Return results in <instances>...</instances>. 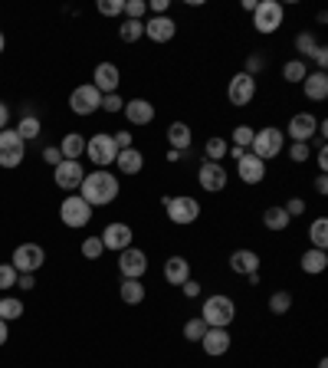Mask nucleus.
Returning a JSON list of instances; mask_svg holds the SVG:
<instances>
[{
  "instance_id": "1",
  "label": "nucleus",
  "mask_w": 328,
  "mask_h": 368,
  "mask_svg": "<svg viewBox=\"0 0 328 368\" xmlns=\"http://www.w3.org/2000/svg\"><path fill=\"white\" fill-rule=\"evenodd\" d=\"M119 191H122V184H119V174L109 168H95L92 174H85L83 184H79V198L89 204V208H105V204H112L115 198H119Z\"/></svg>"
},
{
  "instance_id": "2",
  "label": "nucleus",
  "mask_w": 328,
  "mask_h": 368,
  "mask_svg": "<svg viewBox=\"0 0 328 368\" xmlns=\"http://www.w3.org/2000/svg\"><path fill=\"white\" fill-rule=\"evenodd\" d=\"M200 319L207 329H230L236 319V302L226 293H210L200 306Z\"/></svg>"
},
{
  "instance_id": "3",
  "label": "nucleus",
  "mask_w": 328,
  "mask_h": 368,
  "mask_svg": "<svg viewBox=\"0 0 328 368\" xmlns=\"http://www.w3.org/2000/svg\"><path fill=\"white\" fill-rule=\"evenodd\" d=\"M282 148H286V132H282V129H276V125L256 129L250 151H253L260 161H266V165H269L272 158H279V155H282Z\"/></svg>"
},
{
  "instance_id": "4",
  "label": "nucleus",
  "mask_w": 328,
  "mask_h": 368,
  "mask_svg": "<svg viewBox=\"0 0 328 368\" xmlns=\"http://www.w3.org/2000/svg\"><path fill=\"white\" fill-rule=\"evenodd\" d=\"M286 23V7L279 0H260L253 10V30L260 37H272L276 30H282Z\"/></svg>"
},
{
  "instance_id": "5",
  "label": "nucleus",
  "mask_w": 328,
  "mask_h": 368,
  "mask_svg": "<svg viewBox=\"0 0 328 368\" xmlns=\"http://www.w3.org/2000/svg\"><path fill=\"white\" fill-rule=\"evenodd\" d=\"M164 210H168V220L174 227H190L200 220V214H204V208H200V201H197L194 194H178V198L171 194Z\"/></svg>"
},
{
  "instance_id": "6",
  "label": "nucleus",
  "mask_w": 328,
  "mask_h": 368,
  "mask_svg": "<svg viewBox=\"0 0 328 368\" xmlns=\"http://www.w3.org/2000/svg\"><path fill=\"white\" fill-rule=\"evenodd\" d=\"M256 93H260V83L246 73H233L230 83H226V102L233 105V109H246L256 99Z\"/></svg>"
},
{
  "instance_id": "7",
  "label": "nucleus",
  "mask_w": 328,
  "mask_h": 368,
  "mask_svg": "<svg viewBox=\"0 0 328 368\" xmlns=\"http://www.w3.org/2000/svg\"><path fill=\"white\" fill-rule=\"evenodd\" d=\"M115 155H119V148L112 142V132H95L92 138H85V158L92 161L95 168L115 165Z\"/></svg>"
},
{
  "instance_id": "8",
  "label": "nucleus",
  "mask_w": 328,
  "mask_h": 368,
  "mask_svg": "<svg viewBox=\"0 0 328 368\" xmlns=\"http://www.w3.org/2000/svg\"><path fill=\"white\" fill-rule=\"evenodd\" d=\"M27 158V142L20 138L17 129H4L0 132V168H20Z\"/></svg>"
},
{
  "instance_id": "9",
  "label": "nucleus",
  "mask_w": 328,
  "mask_h": 368,
  "mask_svg": "<svg viewBox=\"0 0 328 368\" xmlns=\"http://www.w3.org/2000/svg\"><path fill=\"white\" fill-rule=\"evenodd\" d=\"M59 220H63L66 227H73V230H83V227H89V220H92V208H89L79 194H66L63 204H59Z\"/></svg>"
},
{
  "instance_id": "10",
  "label": "nucleus",
  "mask_w": 328,
  "mask_h": 368,
  "mask_svg": "<svg viewBox=\"0 0 328 368\" xmlns=\"http://www.w3.org/2000/svg\"><path fill=\"white\" fill-rule=\"evenodd\" d=\"M10 263H13L17 273H37V270L47 266V250L40 244H20L13 250V256H10Z\"/></svg>"
},
{
  "instance_id": "11",
  "label": "nucleus",
  "mask_w": 328,
  "mask_h": 368,
  "mask_svg": "<svg viewBox=\"0 0 328 368\" xmlns=\"http://www.w3.org/2000/svg\"><path fill=\"white\" fill-rule=\"evenodd\" d=\"M69 109H73L75 115H92V112H99V109H102V93H99L92 83L75 85L73 93H69Z\"/></svg>"
},
{
  "instance_id": "12",
  "label": "nucleus",
  "mask_w": 328,
  "mask_h": 368,
  "mask_svg": "<svg viewBox=\"0 0 328 368\" xmlns=\"http://www.w3.org/2000/svg\"><path fill=\"white\" fill-rule=\"evenodd\" d=\"M148 266H151L148 254H145L141 247H135V244L119 254V273H122V280H141V276L148 273Z\"/></svg>"
},
{
  "instance_id": "13",
  "label": "nucleus",
  "mask_w": 328,
  "mask_h": 368,
  "mask_svg": "<svg viewBox=\"0 0 328 368\" xmlns=\"http://www.w3.org/2000/svg\"><path fill=\"white\" fill-rule=\"evenodd\" d=\"M85 178V168H83V161H59L56 168H53V184L56 188H63L66 194H75L79 191V184H83Z\"/></svg>"
},
{
  "instance_id": "14",
  "label": "nucleus",
  "mask_w": 328,
  "mask_h": 368,
  "mask_svg": "<svg viewBox=\"0 0 328 368\" xmlns=\"http://www.w3.org/2000/svg\"><path fill=\"white\" fill-rule=\"evenodd\" d=\"M197 184H200L207 194H220V191L230 184V174H226L224 165H217V161H204V165L197 168Z\"/></svg>"
},
{
  "instance_id": "15",
  "label": "nucleus",
  "mask_w": 328,
  "mask_h": 368,
  "mask_svg": "<svg viewBox=\"0 0 328 368\" xmlns=\"http://www.w3.org/2000/svg\"><path fill=\"white\" fill-rule=\"evenodd\" d=\"M131 240H135V230H131L125 220H112V224H105L102 230V247L105 250H112V254H122L128 250Z\"/></svg>"
},
{
  "instance_id": "16",
  "label": "nucleus",
  "mask_w": 328,
  "mask_h": 368,
  "mask_svg": "<svg viewBox=\"0 0 328 368\" xmlns=\"http://www.w3.org/2000/svg\"><path fill=\"white\" fill-rule=\"evenodd\" d=\"M315 129H319V119L312 112H296L286 125V138L289 142H312L315 138Z\"/></svg>"
},
{
  "instance_id": "17",
  "label": "nucleus",
  "mask_w": 328,
  "mask_h": 368,
  "mask_svg": "<svg viewBox=\"0 0 328 368\" xmlns=\"http://www.w3.org/2000/svg\"><path fill=\"white\" fill-rule=\"evenodd\" d=\"M125 122L135 125V129H141V125H151L154 122V115H158V109L151 105V99H141V95H135V99H128L125 102Z\"/></svg>"
},
{
  "instance_id": "18",
  "label": "nucleus",
  "mask_w": 328,
  "mask_h": 368,
  "mask_svg": "<svg viewBox=\"0 0 328 368\" xmlns=\"http://www.w3.org/2000/svg\"><path fill=\"white\" fill-rule=\"evenodd\" d=\"M236 178L243 181V184H250V188L262 184L266 181V161H260L253 151H246L243 158L236 161Z\"/></svg>"
},
{
  "instance_id": "19",
  "label": "nucleus",
  "mask_w": 328,
  "mask_h": 368,
  "mask_svg": "<svg viewBox=\"0 0 328 368\" xmlns=\"http://www.w3.org/2000/svg\"><path fill=\"white\" fill-rule=\"evenodd\" d=\"M200 349H204L207 359H220V355H226L230 352V345H233V336H230V329H207L204 339L197 342Z\"/></svg>"
},
{
  "instance_id": "20",
  "label": "nucleus",
  "mask_w": 328,
  "mask_h": 368,
  "mask_svg": "<svg viewBox=\"0 0 328 368\" xmlns=\"http://www.w3.org/2000/svg\"><path fill=\"white\" fill-rule=\"evenodd\" d=\"M92 85L102 95L119 93V85H122V69L115 66V63H99V66L92 69Z\"/></svg>"
},
{
  "instance_id": "21",
  "label": "nucleus",
  "mask_w": 328,
  "mask_h": 368,
  "mask_svg": "<svg viewBox=\"0 0 328 368\" xmlns=\"http://www.w3.org/2000/svg\"><path fill=\"white\" fill-rule=\"evenodd\" d=\"M145 37H148L151 43L164 47V43H171V40L178 37V23L171 17H148L145 20Z\"/></svg>"
},
{
  "instance_id": "22",
  "label": "nucleus",
  "mask_w": 328,
  "mask_h": 368,
  "mask_svg": "<svg viewBox=\"0 0 328 368\" xmlns=\"http://www.w3.org/2000/svg\"><path fill=\"white\" fill-rule=\"evenodd\" d=\"M115 168H119V174L122 178H135V174H141L145 171V151L141 148H122L119 155H115Z\"/></svg>"
},
{
  "instance_id": "23",
  "label": "nucleus",
  "mask_w": 328,
  "mask_h": 368,
  "mask_svg": "<svg viewBox=\"0 0 328 368\" xmlns=\"http://www.w3.org/2000/svg\"><path fill=\"white\" fill-rule=\"evenodd\" d=\"M188 280H190V260L188 256H181V254L168 256V260H164V283L181 290Z\"/></svg>"
},
{
  "instance_id": "24",
  "label": "nucleus",
  "mask_w": 328,
  "mask_h": 368,
  "mask_svg": "<svg viewBox=\"0 0 328 368\" xmlns=\"http://www.w3.org/2000/svg\"><path fill=\"white\" fill-rule=\"evenodd\" d=\"M260 254L256 250H246V247H240V250H233L230 254V273H236V276H253V273H260Z\"/></svg>"
},
{
  "instance_id": "25",
  "label": "nucleus",
  "mask_w": 328,
  "mask_h": 368,
  "mask_svg": "<svg viewBox=\"0 0 328 368\" xmlns=\"http://www.w3.org/2000/svg\"><path fill=\"white\" fill-rule=\"evenodd\" d=\"M302 95H305L309 102H325L328 99V73L312 69V73L302 79Z\"/></svg>"
},
{
  "instance_id": "26",
  "label": "nucleus",
  "mask_w": 328,
  "mask_h": 368,
  "mask_svg": "<svg viewBox=\"0 0 328 368\" xmlns=\"http://www.w3.org/2000/svg\"><path fill=\"white\" fill-rule=\"evenodd\" d=\"M164 138H168L171 148H174V151H184V155H188L190 145H194V132H190L188 122H171L168 132H164Z\"/></svg>"
},
{
  "instance_id": "27",
  "label": "nucleus",
  "mask_w": 328,
  "mask_h": 368,
  "mask_svg": "<svg viewBox=\"0 0 328 368\" xmlns=\"http://www.w3.org/2000/svg\"><path fill=\"white\" fill-rule=\"evenodd\" d=\"M299 266H302V273H309V276L325 273V266H328V250H315V247H309V250H305V254L299 256Z\"/></svg>"
},
{
  "instance_id": "28",
  "label": "nucleus",
  "mask_w": 328,
  "mask_h": 368,
  "mask_svg": "<svg viewBox=\"0 0 328 368\" xmlns=\"http://www.w3.org/2000/svg\"><path fill=\"white\" fill-rule=\"evenodd\" d=\"M289 224H292V218L282 210V204H272V208L262 210V227H266V230H272V234H286V230H289Z\"/></svg>"
},
{
  "instance_id": "29",
  "label": "nucleus",
  "mask_w": 328,
  "mask_h": 368,
  "mask_svg": "<svg viewBox=\"0 0 328 368\" xmlns=\"http://www.w3.org/2000/svg\"><path fill=\"white\" fill-rule=\"evenodd\" d=\"M119 296H122L125 306H141V302L148 299V286L141 283V280H122Z\"/></svg>"
},
{
  "instance_id": "30",
  "label": "nucleus",
  "mask_w": 328,
  "mask_h": 368,
  "mask_svg": "<svg viewBox=\"0 0 328 368\" xmlns=\"http://www.w3.org/2000/svg\"><path fill=\"white\" fill-rule=\"evenodd\" d=\"M56 148L63 151L66 161H79L85 155V138L79 132H69V135H63V142H59Z\"/></svg>"
},
{
  "instance_id": "31",
  "label": "nucleus",
  "mask_w": 328,
  "mask_h": 368,
  "mask_svg": "<svg viewBox=\"0 0 328 368\" xmlns=\"http://www.w3.org/2000/svg\"><path fill=\"white\" fill-rule=\"evenodd\" d=\"M309 76V63H302L299 57L296 59H286L282 63V83H289V85H302V79Z\"/></svg>"
},
{
  "instance_id": "32",
  "label": "nucleus",
  "mask_w": 328,
  "mask_h": 368,
  "mask_svg": "<svg viewBox=\"0 0 328 368\" xmlns=\"http://www.w3.org/2000/svg\"><path fill=\"white\" fill-rule=\"evenodd\" d=\"M292 47H296V53H299V59L305 63V59H312V53L322 47L319 40H315V33L312 30H302V33H296V40H292Z\"/></svg>"
},
{
  "instance_id": "33",
  "label": "nucleus",
  "mask_w": 328,
  "mask_h": 368,
  "mask_svg": "<svg viewBox=\"0 0 328 368\" xmlns=\"http://www.w3.org/2000/svg\"><path fill=\"white\" fill-rule=\"evenodd\" d=\"M226 151H230V142H226L224 135H210V138L204 142V155H207V161H217V165H224Z\"/></svg>"
},
{
  "instance_id": "34",
  "label": "nucleus",
  "mask_w": 328,
  "mask_h": 368,
  "mask_svg": "<svg viewBox=\"0 0 328 368\" xmlns=\"http://www.w3.org/2000/svg\"><path fill=\"white\" fill-rule=\"evenodd\" d=\"M309 244L315 250H328V220L325 218H315L309 224Z\"/></svg>"
},
{
  "instance_id": "35",
  "label": "nucleus",
  "mask_w": 328,
  "mask_h": 368,
  "mask_svg": "<svg viewBox=\"0 0 328 368\" xmlns=\"http://www.w3.org/2000/svg\"><path fill=\"white\" fill-rule=\"evenodd\" d=\"M312 155H315L312 142H289L286 145V158H289L292 165H305V161H312Z\"/></svg>"
},
{
  "instance_id": "36",
  "label": "nucleus",
  "mask_w": 328,
  "mask_h": 368,
  "mask_svg": "<svg viewBox=\"0 0 328 368\" xmlns=\"http://www.w3.org/2000/svg\"><path fill=\"white\" fill-rule=\"evenodd\" d=\"M17 132L23 142H33V138H40V132H43V122H40L37 115H23L17 122Z\"/></svg>"
},
{
  "instance_id": "37",
  "label": "nucleus",
  "mask_w": 328,
  "mask_h": 368,
  "mask_svg": "<svg viewBox=\"0 0 328 368\" xmlns=\"http://www.w3.org/2000/svg\"><path fill=\"white\" fill-rule=\"evenodd\" d=\"M266 306H269V316H286V312L292 309V293L289 290H276Z\"/></svg>"
},
{
  "instance_id": "38",
  "label": "nucleus",
  "mask_w": 328,
  "mask_h": 368,
  "mask_svg": "<svg viewBox=\"0 0 328 368\" xmlns=\"http://www.w3.org/2000/svg\"><path fill=\"white\" fill-rule=\"evenodd\" d=\"M141 37H145V20H125L119 27V40L122 43H138Z\"/></svg>"
},
{
  "instance_id": "39",
  "label": "nucleus",
  "mask_w": 328,
  "mask_h": 368,
  "mask_svg": "<svg viewBox=\"0 0 328 368\" xmlns=\"http://www.w3.org/2000/svg\"><path fill=\"white\" fill-rule=\"evenodd\" d=\"M23 316V302L17 296H0V319L4 322H13Z\"/></svg>"
},
{
  "instance_id": "40",
  "label": "nucleus",
  "mask_w": 328,
  "mask_h": 368,
  "mask_svg": "<svg viewBox=\"0 0 328 368\" xmlns=\"http://www.w3.org/2000/svg\"><path fill=\"white\" fill-rule=\"evenodd\" d=\"M79 254H83L85 260H89V263H99V260H102V254H105L102 237H85L83 247H79Z\"/></svg>"
},
{
  "instance_id": "41",
  "label": "nucleus",
  "mask_w": 328,
  "mask_h": 368,
  "mask_svg": "<svg viewBox=\"0 0 328 368\" xmlns=\"http://www.w3.org/2000/svg\"><path fill=\"white\" fill-rule=\"evenodd\" d=\"M253 135H256L253 125H236L233 132H230V145H233V148H246V151H250V145H253Z\"/></svg>"
},
{
  "instance_id": "42",
  "label": "nucleus",
  "mask_w": 328,
  "mask_h": 368,
  "mask_svg": "<svg viewBox=\"0 0 328 368\" xmlns=\"http://www.w3.org/2000/svg\"><path fill=\"white\" fill-rule=\"evenodd\" d=\"M181 332H184V339H188V342H200V339H204V332H207V326H204V319H200V316H190V319L184 322V329H181Z\"/></svg>"
},
{
  "instance_id": "43",
  "label": "nucleus",
  "mask_w": 328,
  "mask_h": 368,
  "mask_svg": "<svg viewBox=\"0 0 328 368\" xmlns=\"http://www.w3.org/2000/svg\"><path fill=\"white\" fill-rule=\"evenodd\" d=\"M125 20H145L148 17V0H125Z\"/></svg>"
},
{
  "instance_id": "44",
  "label": "nucleus",
  "mask_w": 328,
  "mask_h": 368,
  "mask_svg": "<svg viewBox=\"0 0 328 368\" xmlns=\"http://www.w3.org/2000/svg\"><path fill=\"white\" fill-rule=\"evenodd\" d=\"M95 10H99L102 17H122L125 0H95Z\"/></svg>"
},
{
  "instance_id": "45",
  "label": "nucleus",
  "mask_w": 328,
  "mask_h": 368,
  "mask_svg": "<svg viewBox=\"0 0 328 368\" xmlns=\"http://www.w3.org/2000/svg\"><path fill=\"white\" fill-rule=\"evenodd\" d=\"M262 69H266V57H262V53H250L240 73H246V76H253V79H256V76H260Z\"/></svg>"
},
{
  "instance_id": "46",
  "label": "nucleus",
  "mask_w": 328,
  "mask_h": 368,
  "mask_svg": "<svg viewBox=\"0 0 328 368\" xmlns=\"http://www.w3.org/2000/svg\"><path fill=\"white\" fill-rule=\"evenodd\" d=\"M17 270H13V263H0V290H13L17 286Z\"/></svg>"
},
{
  "instance_id": "47",
  "label": "nucleus",
  "mask_w": 328,
  "mask_h": 368,
  "mask_svg": "<svg viewBox=\"0 0 328 368\" xmlns=\"http://www.w3.org/2000/svg\"><path fill=\"white\" fill-rule=\"evenodd\" d=\"M282 210H286V214L296 220V218H302V214L309 210V204H305V198H289L286 204H282Z\"/></svg>"
},
{
  "instance_id": "48",
  "label": "nucleus",
  "mask_w": 328,
  "mask_h": 368,
  "mask_svg": "<svg viewBox=\"0 0 328 368\" xmlns=\"http://www.w3.org/2000/svg\"><path fill=\"white\" fill-rule=\"evenodd\" d=\"M125 109V99L119 93H112V95H102V112H109V115H119Z\"/></svg>"
},
{
  "instance_id": "49",
  "label": "nucleus",
  "mask_w": 328,
  "mask_h": 368,
  "mask_svg": "<svg viewBox=\"0 0 328 368\" xmlns=\"http://www.w3.org/2000/svg\"><path fill=\"white\" fill-rule=\"evenodd\" d=\"M112 142H115V148H119V151H122V148H131V145H135V135L125 132V129H122V132H115V135H112Z\"/></svg>"
},
{
  "instance_id": "50",
  "label": "nucleus",
  "mask_w": 328,
  "mask_h": 368,
  "mask_svg": "<svg viewBox=\"0 0 328 368\" xmlns=\"http://www.w3.org/2000/svg\"><path fill=\"white\" fill-rule=\"evenodd\" d=\"M181 293H184V296H188V299H197V296H200V293H204V286H200V283H197V280H194V276H190V280H188V283H184V286H181Z\"/></svg>"
},
{
  "instance_id": "51",
  "label": "nucleus",
  "mask_w": 328,
  "mask_h": 368,
  "mask_svg": "<svg viewBox=\"0 0 328 368\" xmlns=\"http://www.w3.org/2000/svg\"><path fill=\"white\" fill-rule=\"evenodd\" d=\"M312 63L322 69V73H328V47H319L315 53H312Z\"/></svg>"
},
{
  "instance_id": "52",
  "label": "nucleus",
  "mask_w": 328,
  "mask_h": 368,
  "mask_svg": "<svg viewBox=\"0 0 328 368\" xmlns=\"http://www.w3.org/2000/svg\"><path fill=\"white\" fill-rule=\"evenodd\" d=\"M17 286L23 290V293H30V290H37V276H33V273H20L17 276Z\"/></svg>"
},
{
  "instance_id": "53",
  "label": "nucleus",
  "mask_w": 328,
  "mask_h": 368,
  "mask_svg": "<svg viewBox=\"0 0 328 368\" xmlns=\"http://www.w3.org/2000/svg\"><path fill=\"white\" fill-rule=\"evenodd\" d=\"M312 161L319 165V174H325V171H328V148H315V155H312Z\"/></svg>"
},
{
  "instance_id": "54",
  "label": "nucleus",
  "mask_w": 328,
  "mask_h": 368,
  "mask_svg": "<svg viewBox=\"0 0 328 368\" xmlns=\"http://www.w3.org/2000/svg\"><path fill=\"white\" fill-rule=\"evenodd\" d=\"M43 161H47V165H53V168H56L59 161H63V151H59V148H43Z\"/></svg>"
},
{
  "instance_id": "55",
  "label": "nucleus",
  "mask_w": 328,
  "mask_h": 368,
  "mask_svg": "<svg viewBox=\"0 0 328 368\" xmlns=\"http://www.w3.org/2000/svg\"><path fill=\"white\" fill-rule=\"evenodd\" d=\"M7 122H10V109H7V102L0 99V132L7 129Z\"/></svg>"
},
{
  "instance_id": "56",
  "label": "nucleus",
  "mask_w": 328,
  "mask_h": 368,
  "mask_svg": "<svg viewBox=\"0 0 328 368\" xmlns=\"http://www.w3.org/2000/svg\"><path fill=\"white\" fill-rule=\"evenodd\" d=\"M315 191H319L322 198L328 194V174H319V178H315Z\"/></svg>"
},
{
  "instance_id": "57",
  "label": "nucleus",
  "mask_w": 328,
  "mask_h": 368,
  "mask_svg": "<svg viewBox=\"0 0 328 368\" xmlns=\"http://www.w3.org/2000/svg\"><path fill=\"white\" fill-rule=\"evenodd\" d=\"M7 339H10V329H7V322L0 319V349L7 345Z\"/></svg>"
},
{
  "instance_id": "58",
  "label": "nucleus",
  "mask_w": 328,
  "mask_h": 368,
  "mask_svg": "<svg viewBox=\"0 0 328 368\" xmlns=\"http://www.w3.org/2000/svg\"><path fill=\"white\" fill-rule=\"evenodd\" d=\"M168 161H171V165H178V161H184V151H174V148H168Z\"/></svg>"
},
{
  "instance_id": "59",
  "label": "nucleus",
  "mask_w": 328,
  "mask_h": 368,
  "mask_svg": "<svg viewBox=\"0 0 328 368\" xmlns=\"http://www.w3.org/2000/svg\"><path fill=\"white\" fill-rule=\"evenodd\" d=\"M256 4H260V0H243V10H246V13H253Z\"/></svg>"
},
{
  "instance_id": "60",
  "label": "nucleus",
  "mask_w": 328,
  "mask_h": 368,
  "mask_svg": "<svg viewBox=\"0 0 328 368\" xmlns=\"http://www.w3.org/2000/svg\"><path fill=\"white\" fill-rule=\"evenodd\" d=\"M4 47H7V40H4V33H0V57H4Z\"/></svg>"
},
{
  "instance_id": "61",
  "label": "nucleus",
  "mask_w": 328,
  "mask_h": 368,
  "mask_svg": "<svg viewBox=\"0 0 328 368\" xmlns=\"http://www.w3.org/2000/svg\"><path fill=\"white\" fill-rule=\"evenodd\" d=\"M319 368H328V359H319Z\"/></svg>"
}]
</instances>
